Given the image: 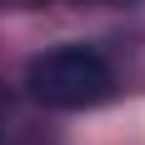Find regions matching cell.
Returning a JSON list of instances; mask_svg holds the SVG:
<instances>
[{"label":"cell","mask_w":145,"mask_h":145,"mask_svg":"<svg viewBox=\"0 0 145 145\" xmlns=\"http://www.w3.org/2000/svg\"><path fill=\"white\" fill-rule=\"evenodd\" d=\"M25 90L45 110H90L115 95V70L90 45H55L25 65Z\"/></svg>","instance_id":"obj_1"},{"label":"cell","mask_w":145,"mask_h":145,"mask_svg":"<svg viewBox=\"0 0 145 145\" xmlns=\"http://www.w3.org/2000/svg\"><path fill=\"white\" fill-rule=\"evenodd\" d=\"M85 5H130V0H85Z\"/></svg>","instance_id":"obj_2"},{"label":"cell","mask_w":145,"mask_h":145,"mask_svg":"<svg viewBox=\"0 0 145 145\" xmlns=\"http://www.w3.org/2000/svg\"><path fill=\"white\" fill-rule=\"evenodd\" d=\"M0 130H5V105H0Z\"/></svg>","instance_id":"obj_3"}]
</instances>
